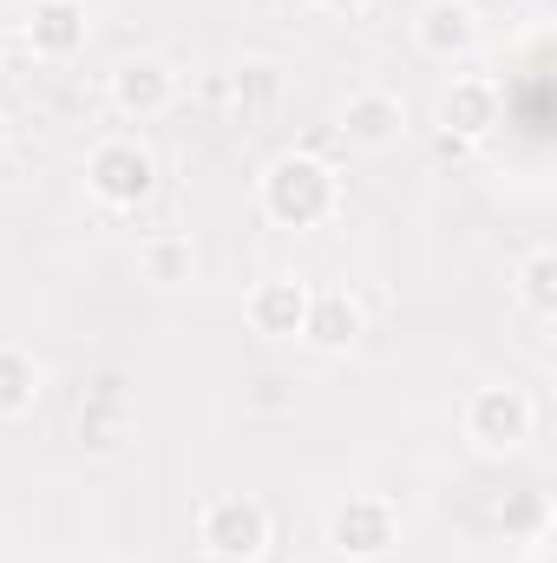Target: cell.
Here are the masks:
<instances>
[{"label": "cell", "mask_w": 557, "mask_h": 563, "mask_svg": "<svg viewBox=\"0 0 557 563\" xmlns=\"http://www.w3.org/2000/svg\"><path fill=\"white\" fill-rule=\"evenodd\" d=\"M361 328H368V314H361V301H354L348 288H321V295H308L302 341H308L315 354H348V347L361 341Z\"/></svg>", "instance_id": "7c38bea8"}, {"label": "cell", "mask_w": 557, "mask_h": 563, "mask_svg": "<svg viewBox=\"0 0 557 563\" xmlns=\"http://www.w3.org/2000/svg\"><path fill=\"white\" fill-rule=\"evenodd\" d=\"M308 282L295 276H270L256 282L250 295H243V321H250V334H263V341H302V321H308Z\"/></svg>", "instance_id": "9c48e42d"}, {"label": "cell", "mask_w": 557, "mask_h": 563, "mask_svg": "<svg viewBox=\"0 0 557 563\" xmlns=\"http://www.w3.org/2000/svg\"><path fill=\"white\" fill-rule=\"evenodd\" d=\"M459 432H466V445H472V452H485V459H512V452H525V445H532V432H538V407H532V394H525V387L492 380V387H479V394L466 400Z\"/></svg>", "instance_id": "7a4b0ae2"}, {"label": "cell", "mask_w": 557, "mask_h": 563, "mask_svg": "<svg viewBox=\"0 0 557 563\" xmlns=\"http://www.w3.org/2000/svg\"><path fill=\"white\" fill-rule=\"evenodd\" d=\"M512 288H518V308H525V314L551 321L557 314V250H532V256L518 263Z\"/></svg>", "instance_id": "5bb4252c"}, {"label": "cell", "mask_w": 557, "mask_h": 563, "mask_svg": "<svg viewBox=\"0 0 557 563\" xmlns=\"http://www.w3.org/2000/svg\"><path fill=\"white\" fill-rule=\"evenodd\" d=\"M341 139L354 144V151H394V144L407 139V106H401V92H381V86L354 92V99L341 106Z\"/></svg>", "instance_id": "8fae6325"}, {"label": "cell", "mask_w": 557, "mask_h": 563, "mask_svg": "<svg viewBox=\"0 0 557 563\" xmlns=\"http://www.w3.org/2000/svg\"><path fill=\"white\" fill-rule=\"evenodd\" d=\"M86 190H92V203L99 210H139L151 203V190H157V151L144 139H99L92 144V157H86Z\"/></svg>", "instance_id": "277c9868"}, {"label": "cell", "mask_w": 557, "mask_h": 563, "mask_svg": "<svg viewBox=\"0 0 557 563\" xmlns=\"http://www.w3.org/2000/svg\"><path fill=\"white\" fill-rule=\"evenodd\" d=\"M315 7H321V13H335V20H361L374 0H315Z\"/></svg>", "instance_id": "2e32d148"}, {"label": "cell", "mask_w": 557, "mask_h": 563, "mask_svg": "<svg viewBox=\"0 0 557 563\" xmlns=\"http://www.w3.org/2000/svg\"><path fill=\"white\" fill-rule=\"evenodd\" d=\"M0 73H7V33H0Z\"/></svg>", "instance_id": "ac0fdd59"}, {"label": "cell", "mask_w": 557, "mask_h": 563, "mask_svg": "<svg viewBox=\"0 0 557 563\" xmlns=\"http://www.w3.org/2000/svg\"><path fill=\"white\" fill-rule=\"evenodd\" d=\"M256 203L276 230H321L341 210V170L315 151H276L256 177Z\"/></svg>", "instance_id": "6da1fadb"}, {"label": "cell", "mask_w": 557, "mask_h": 563, "mask_svg": "<svg viewBox=\"0 0 557 563\" xmlns=\"http://www.w3.org/2000/svg\"><path fill=\"white\" fill-rule=\"evenodd\" d=\"M414 46L426 59H439V66L479 53V13L466 0H426L414 13Z\"/></svg>", "instance_id": "30bf717a"}, {"label": "cell", "mask_w": 557, "mask_h": 563, "mask_svg": "<svg viewBox=\"0 0 557 563\" xmlns=\"http://www.w3.org/2000/svg\"><path fill=\"white\" fill-rule=\"evenodd\" d=\"M139 276L157 282V288H184L197 276V243L177 236V230H151L139 243Z\"/></svg>", "instance_id": "4fadbf2b"}, {"label": "cell", "mask_w": 557, "mask_h": 563, "mask_svg": "<svg viewBox=\"0 0 557 563\" xmlns=\"http://www.w3.org/2000/svg\"><path fill=\"white\" fill-rule=\"evenodd\" d=\"M20 40L33 59H79L92 40V13H86V0H33L20 20Z\"/></svg>", "instance_id": "ba28073f"}, {"label": "cell", "mask_w": 557, "mask_h": 563, "mask_svg": "<svg viewBox=\"0 0 557 563\" xmlns=\"http://www.w3.org/2000/svg\"><path fill=\"white\" fill-rule=\"evenodd\" d=\"M33 400H40V367H33V354L0 347V420L33 413Z\"/></svg>", "instance_id": "9a60e30c"}, {"label": "cell", "mask_w": 557, "mask_h": 563, "mask_svg": "<svg viewBox=\"0 0 557 563\" xmlns=\"http://www.w3.org/2000/svg\"><path fill=\"white\" fill-rule=\"evenodd\" d=\"M499 119H505V99H499V86L492 79H452L446 92H439V106H433V125L446 132V144H479L499 132Z\"/></svg>", "instance_id": "52a82bcc"}, {"label": "cell", "mask_w": 557, "mask_h": 563, "mask_svg": "<svg viewBox=\"0 0 557 563\" xmlns=\"http://www.w3.org/2000/svg\"><path fill=\"white\" fill-rule=\"evenodd\" d=\"M106 99H112L119 119H164V112L177 106V73H171V59H157V53H125V59L106 73Z\"/></svg>", "instance_id": "8992f818"}, {"label": "cell", "mask_w": 557, "mask_h": 563, "mask_svg": "<svg viewBox=\"0 0 557 563\" xmlns=\"http://www.w3.org/2000/svg\"><path fill=\"white\" fill-rule=\"evenodd\" d=\"M394 544H401V511L387 498L361 492V498H341L328 511V551L341 563H381L394 558Z\"/></svg>", "instance_id": "5b68a950"}, {"label": "cell", "mask_w": 557, "mask_h": 563, "mask_svg": "<svg viewBox=\"0 0 557 563\" xmlns=\"http://www.w3.org/2000/svg\"><path fill=\"white\" fill-rule=\"evenodd\" d=\"M270 538H276L270 505L250 492H223L197 511V551L210 563H256L270 551Z\"/></svg>", "instance_id": "3957f363"}, {"label": "cell", "mask_w": 557, "mask_h": 563, "mask_svg": "<svg viewBox=\"0 0 557 563\" xmlns=\"http://www.w3.org/2000/svg\"><path fill=\"white\" fill-rule=\"evenodd\" d=\"M7 151H13V125H7V112H0V164H7Z\"/></svg>", "instance_id": "e0dca14e"}, {"label": "cell", "mask_w": 557, "mask_h": 563, "mask_svg": "<svg viewBox=\"0 0 557 563\" xmlns=\"http://www.w3.org/2000/svg\"><path fill=\"white\" fill-rule=\"evenodd\" d=\"M538 7H545V0H538Z\"/></svg>", "instance_id": "d6986e66"}]
</instances>
